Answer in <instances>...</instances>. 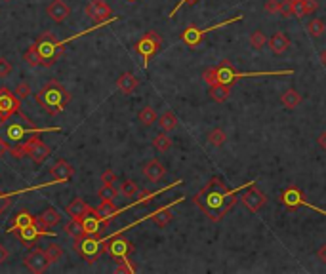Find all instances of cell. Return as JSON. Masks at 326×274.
<instances>
[{
	"label": "cell",
	"mask_w": 326,
	"mask_h": 274,
	"mask_svg": "<svg viewBox=\"0 0 326 274\" xmlns=\"http://www.w3.org/2000/svg\"><path fill=\"white\" fill-rule=\"evenodd\" d=\"M256 181H250V183H244V185H240L237 189L229 190L219 177H212L193 196V202H195L196 208H200V210L204 211V215H206L210 221L217 223L221 221L229 211L235 208V204L240 200V196H237L240 190L248 189Z\"/></svg>",
	"instance_id": "6da1fadb"
},
{
	"label": "cell",
	"mask_w": 326,
	"mask_h": 274,
	"mask_svg": "<svg viewBox=\"0 0 326 274\" xmlns=\"http://www.w3.org/2000/svg\"><path fill=\"white\" fill-rule=\"evenodd\" d=\"M34 99L48 115H57L71 103V94L67 92L63 84H59L57 80H52L34 94Z\"/></svg>",
	"instance_id": "7a4b0ae2"
},
{
	"label": "cell",
	"mask_w": 326,
	"mask_h": 274,
	"mask_svg": "<svg viewBox=\"0 0 326 274\" xmlns=\"http://www.w3.org/2000/svg\"><path fill=\"white\" fill-rule=\"evenodd\" d=\"M75 250L84 261L94 265L99 259L101 253L107 252V238H103L101 234L84 232V234H80V236L75 238Z\"/></svg>",
	"instance_id": "3957f363"
},
{
	"label": "cell",
	"mask_w": 326,
	"mask_h": 274,
	"mask_svg": "<svg viewBox=\"0 0 326 274\" xmlns=\"http://www.w3.org/2000/svg\"><path fill=\"white\" fill-rule=\"evenodd\" d=\"M71 40H73V38H69V40H57L52 32H42V34L36 38V46H38V52H40L44 67H52V65L63 55L65 46L71 42Z\"/></svg>",
	"instance_id": "277c9868"
},
{
	"label": "cell",
	"mask_w": 326,
	"mask_h": 274,
	"mask_svg": "<svg viewBox=\"0 0 326 274\" xmlns=\"http://www.w3.org/2000/svg\"><path fill=\"white\" fill-rule=\"evenodd\" d=\"M294 74V71H256V73H239L229 59H223L221 63L217 65V78H219V82H223V84H229L233 86L235 80H239V78H252V76H290Z\"/></svg>",
	"instance_id": "5b68a950"
},
{
	"label": "cell",
	"mask_w": 326,
	"mask_h": 274,
	"mask_svg": "<svg viewBox=\"0 0 326 274\" xmlns=\"http://www.w3.org/2000/svg\"><path fill=\"white\" fill-rule=\"evenodd\" d=\"M161 48H163V36L157 31H147L142 38L138 40V44H136V52L142 55L143 67H145V69L149 67L151 57L159 52Z\"/></svg>",
	"instance_id": "8992f818"
},
{
	"label": "cell",
	"mask_w": 326,
	"mask_h": 274,
	"mask_svg": "<svg viewBox=\"0 0 326 274\" xmlns=\"http://www.w3.org/2000/svg\"><path fill=\"white\" fill-rule=\"evenodd\" d=\"M86 15L96 23V25H107V23L115 21L117 17H113V11L109 8V4L105 0H90L86 4Z\"/></svg>",
	"instance_id": "52a82bcc"
},
{
	"label": "cell",
	"mask_w": 326,
	"mask_h": 274,
	"mask_svg": "<svg viewBox=\"0 0 326 274\" xmlns=\"http://www.w3.org/2000/svg\"><path fill=\"white\" fill-rule=\"evenodd\" d=\"M19 101H21V99L15 94H11L8 88H2V90H0V124H4V122H6L11 115H15V113L25 116L21 113Z\"/></svg>",
	"instance_id": "ba28073f"
},
{
	"label": "cell",
	"mask_w": 326,
	"mask_h": 274,
	"mask_svg": "<svg viewBox=\"0 0 326 274\" xmlns=\"http://www.w3.org/2000/svg\"><path fill=\"white\" fill-rule=\"evenodd\" d=\"M281 202H283L288 210H296V208L304 206V208H309V210H313V211H319L321 215H326L325 210H321V208H317V206H313V204H309V202L305 200V196L302 194V190L296 189V187H288V189H284L283 194H281Z\"/></svg>",
	"instance_id": "9c48e42d"
},
{
	"label": "cell",
	"mask_w": 326,
	"mask_h": 274,
	"mask_svg": "<svg viewBox=\"0 0 326 274\" xmlns=\"http://www.w3.org/2000/svg\"><path fill=\"white\" fill-rule=\"evenodd\" d=\"M256 185V183H254ZM254 185H250L248 189L244 190L242 194H240V202H242V206L246 208L248 211H252V213H258V211L267 204V196L261 192L258 187H254Z\"/></svg>",
	"instance_id": "30bf717a"
},
{
	"label": "cell",
	"mask_w": 326,
	"mask_h": 274,
	"mask_svg": "<svg viewBox=\"0 0 326 274\" xmlns=\"http://www.w3.org/2000/svg\"><path fill=\"white\" fill-rule=\"evenodd\" d=\"M25 147H27V156L33 160L34 164H42L50 156V147L36 134H33V136L27 139Z\"/></svg>",
	"instance_id": "8fae6325"
},
{
	"label": "cell",
	"mask_w": 326,
	"mask_h": 274,
	"mask_svg": "<svg viewBox=\"0 0 326 274\" xmlns=\"http://www.w3.org/2000/svg\"><path fill=\"white\" fill-rule=\"evenodd\" d=\"M23 265L31 271V273H44L46 269H48V257H46V253L40 250V248H33L31 252H27L23 255Z\"/></svg>",
	"instance_id": "7c38bea8"
},
{
	"label": "cell",
	"mask_w": 326,
	"mask_h": 274,
	"mask_svg": "<svg viewBox=\"0 0 326 274\" xmlns=\"http://www.w3.org/2000/svg\"><path fill=\"white\" fill-rule=\"evenodd\" d=\"M40 132H61L59 128H25L21 126V124H11V126H8V130H6V137L10 139V141H13V143H21L23 139L27 136H31V134H40Z\"/></svg>",
	"instance_id": "4fadbf2b"
},
{
	"label": "cell",
	"mask_w": 326,
	"mask_h": 274,
	"mask_svg": "<svg viewBox=\"0 0 326 274\" xmlns=\"http://www.w3.org/2000/svg\"><path fill=\"white\" fill-rule=\"evenodd\" d=\"M132 250H134L132 244L128 242L126 238H120L119 234L107 238V253H111L115 259H124V257H128Z\"/></svg>",
	"instance_id": "5bb4252c"
},
{
	"label": "cell",
	"mask_w": 326,
	"mask_h": 274,
	"mask_svg": "<svg viewBox=\"0 0 326 274\" xmlns=\"http://www.w3.org/2000/svg\"><path fill=\"white\" fill-rule=\"evenodd\" d=\"M50 175H52L54 183H65L75 177V168L67 160H57L50 169Z\"/></svg>",
	"instance_id": "9a60e30c"
},
{
	"label": "cell",
	"mask_w": 326,
	"mask_h": 274,
	"mask_svg": "<svg viewBox=\"0 0 326 274\" xmlns=\"http://www.w3.org/2000/svg\"><path fill=\"white\" fill-rule=\"evenodd\" d=\"M183 198H177V200H174L172 204H168V206H164V208H161V210L153 211L151 215H147L145 219H149V221H153L159 229H164V227H168L170 223H172V219H174V213H172V206L174 204H177V202H181Z\"/></svg>",
	"instance_id": "2e32d148"
},
{
	"label": "cell",
	"mask_w": 326,
	"mask_h": 274,
	"mask_svg": "<svg viewBox=\"0 0 326 274\" xmlns=\"http://www.w3.org/2000/svg\"><path fill=\"white\" fill-rule=\"evenodd\" d=\"M46 13L54 23H63L71 15V8L67 6L65 0H52L46 8Z\"/></svg>",
	"instance_id": "e0dca14e"
},
{
	"label": "cell",
	"mask_w": 326,
	"mask_h": 274,
	"mask_svg": "<svg viewBox=\"0 0 326 274\" xmlns=\"http://www.w3.org/2000/svg\"><path fill=\"white\" fill-rule=\"evenodd\" d=\"M143 173H145V177L149 181L159 183V181H163L166 177V168H164V164L161 160L153 158L143 166Z\"/></svg>",
	"instance_id": "ac0fdd59"
},
{
	"label": "cell",
	"mask_w": 326,
	"mask_h": 274,
	"mask_svg": "<svg viewBox=\"0 0 326 274\" xmlns=\"http://www.w3.org/2000/svg\"><path fill=\"white\" fill-rule=\"evenodd\" d=\"M126 210H128V206H126V208H122V210H119V208L115 206V200H101L98 208H94L96 215H98L101 221H105V223L111 221L115 215H119L120 211H126Z\"/></svg>",
	"instance_id": "d6986e66"
},
{
	"label": "cell",
	"mask_w": 326,
	"mask_h": 274,
	"mask_svg": "<svg viewBox=\"0 0 326 274\" xmlns=\"http://www.w3.org/2000/svg\"><path fill=\"white\" fill-rule=\"evenodd\" d=\"M36 225V217H33L29 211H19L13 215V219L10 221V232H17L23 231V229H29V227H34Z\"/></svg>",
	"instance_id": "ffe728a7"
},
{
	"label": "cell",
	"mask_w": 326,
	"mask_h": 274,
	"mask_svg": "<svg viewBox=\"0 0 326 274\" xmlns=\"http://www.w3.org/2000/svg\"><path fill=\"white\" fill-rule=\"evenodd\" d=\"M92 210H94V208H92V206H88L82 198H73V200L67 204L65 213L71 217V219H82V217L88 215Z\"/></svg>",
	"instance_id": "44dd1931"
},
{
	"label": "cell",
	"mask_w": 326,
	"mask_h": 274,
	"mask_svg": "<svg viewBox=\"0 0 326 274\" xmlns=\"http://www.w3.org/2000/svg\"><path fill=\"white\" fill-rule=\"evenodd\" d=\"M80 221H82V225H84V232H90V234H101V231H103L105 225H107L105 221L99 219L94 210L90 211L88 215H84Z\"/></svg>",
	"instance_id": "7402d4cb"
},
{
	"label": "cell",
	"mask_w": 326,
	"mask_h": 274,
	"mask_svg": "<svg viewBox=\"0 0 326 274\" xmlns=\"http://www.w3.org/2000/svg\"><path fill=\"white\" fill-rule=\"evenodd\" d=\"M269 48H271V52L275 53V55H283V53L290 48V40H288V36H286L283 31H277L271 38H269Z\"/></svg>",
	"instance_id": "603a6c76"
},
{
	"label": "cell",
	"mask_w": 326,
	"mask_h": 274,
	"mask_svg": "<svg viewBox=\"0 0 326 274\" xmlns=\"http://www.w3.org/2000/svg\"><path fill=\"white\" fill-rule=\"evenodd\" d=\"M117 88H119L120 94H124V95L134 94V90L138 88V78L132 73H122L119 78H117Z\"/></svg>",
	"instance_id": "cb8c5ba5"
},
{
	"label": "cell",
	"mask_w": 326,
	"mask_h": 274,
	"mask_svg": "<svg viewBox=\"0 0 326 274\" xmlns=\"http://www.w3.org/2000/svg\"><path fill=\"white\" fill-rule=\"evenodd\" d=\"M36 221L42 223V225H46L50 229V227H55V225L61 223V213H59V210H55V208H46L44 211H40V215L36 217Z\"/></svg>",
	"instance_id": "d4e9b609"
},
{
	"label": "cell",
	"mask_w": 326,
	"mask_h": 274,
	"mask_svg": "<svg viewBox=\"0 0 326 274\" xmlns=\"http://www.w3.org/2000/svg\"><path fill=\"white\" fill-rule=\"evenodd\" d=\"M210 97H212V101H216V103H223V101H227L229 95H231V86L229 84H223V82H217V84L210 86Z\"/></svg>",
	"instance_id": "484cf974"
},
{
	"label": "cell",
	"mask_w": 326,
	"mask_h": 274,
	"mask_svg": "<svg viewBox=\"0 0 326 274\" xmlns=\"http://www.w3.org/2000/svg\"><path fill=\"white\" fill-rule=\"evenodd\" d=\"M302 101H304V97L302 94L298 92V90H286L283 95H281V103H283L286 109H298V107L302 105Z\"/></svg>",
	"instance_id": "4316f807"
},
{
	"label": "cell",
	"mask_w": 326,
	"mask_h": 274,
	"mask_svg": "<svg viewBox=\"0 0 326 274\" xmlns=\"http://www.w3.org/2000/svg\"><path fill=\"white\" fill-rule=\"evenodd\" d=\"M177 124H179V120H177L175 113H172V111H166V113L159 116V126H161L163 132H174Z\"/></svg>",
	"instance_id": "83f0119b"
},
{
	"label": "cell",
	"mask_w": 326,
	"mask_h": 274,
	"mask_svg": "<svg viewBox=\"0 0 326 274\" xmlns=\"http://www.w3.org/2000/svg\"><path fill=\"white\" fill-rule=\"evenodd\" d=\"M23 61L29 65V67H40L42 65V57H40V52H38V46L36 42L31 44L29 48H27V52L23 53Z\"/></svg>",
	"instance_id": "f1b7e54d"
},
{
	"label": "cell",
	"mask_w": 326,
	"mask_h": 274,
	"mask_svg": "<svg viewBox=\"0 0 326 274\" xmlns=\"http://www.w3.org/2000/svg\"><path fill=\"white\" fill-rule=\"evenodd\" d=\"M153 147L157 148L159 152H166L172 148V137L168 136V132H163V134H157L153 137Z\"/></svg>",
	"instance_id": "f546056e"
},
{
	"label": "cell",
	"mask_w": 326,
	"mask_h": 274,
	"mask_svg": "<svg viewBox=\"0 0 326 274\" xmlns=\"http://www.w3.org/2000/svg\"><path fill=\"white\" fill-rule=\"evenodd\" d=\"M138 120H140V124L142 126H145V128H149V126H153L159 118H157V113H155V109L153 107H143L142 111H140V115H138Z\"/></svg>",
	"instance_id": "4dcf8cb0"
},
{
	"label": "cell",
	"mask_w": 326,
	"mask_h": 274,
	"mask_svg": "<svg viewBox=\"0 0 326 274\" xmlns=\"http://www.w3.org/2000/svg\"><path fill=\"white\" fill-rule=\"evenodd\" d=\"M44 253H46V257H48L50 265H52V263H59V261L63 259V255H65L63 248H61L59 244H48V248L44 250Z\"/></svg>",
	"instance_id": "1f68e13d"
},
{
	"label": "cell",
	"mask_w": 326,
	"mask_h": 274,
	"mask_svg": "<svg viewBox=\"0 0 326 274\" xmlns=\"http://www.w3.org/2000/svg\"><path fill=\"white\" fill-rule=\"evenodd\" d=\"M17 234H19L21 242H25V244H34L38 236H44V232L40 231L36 225H34V227H29V229H23V231H19Z\"/></svg>",
	"instance_id": "d6a6232c"
},
{
	"label": "cell",
	"mask_w": 326,
	"mask_h": 274,
	"mask_svg": "<svg viewBox=\"0 0 326 274\" xmlns=\"http://www.w3.org/2000/svg\"><path fill=\"white\" fill-rule=\"evenodd\" d=\"M120 194L122 196H126V198H136L138 196V192H140V187H138V183L132 179H124L120 183Z\"/></svg>",
	"instance_id": "836d02e7"
},
{
	"label": "cell",
	"mask_w": 326,
	"mask_h": 274,
	"mask_svg": "<svg viewBox=\"0 0 326 274\" xmlns=\"http://www.w3.org/2000/svg\"><path fill=\"white\" fill-rule=\"evenodd\" d=\"M120 190L115 187V185H107V183H103L98 190V198L99 200H117V196H119Z\"/></svg>",
	"instance_id": "e575fe53"
},
{
	"label": "cell",
	"mask_w": 326,
	"mask_h": 274,
	"mask_svg": "<svg viewBox=\"0 0 326 274\" xmlns=\"http://www.w3.org/2000/svg\"><path fill=\"white\" fill-rule=\"evenodd\" d=\"M208 143L210 145H214V147H221L225 141H227V136H225V132L221 130V128H214L210 134H208Z\"/></svg>",
	"instance_id": "d590c367"
},
{
	"label": "cell",
	"mask_w": 326,
	"mask_h": 274,
	"mask_svg": "<svg viewBox=\"0 0 326 274\" xmlns=\"http://www.w3.org/2000/svg\"><path fill=\"white\" fill-rule=\"evenodd\" d=\"M326 31V25L323 19H319V17H315V19H311L309 21V25H307V32L313 36V38H319V36H323Z\"/></svg>",
	"instance_id": "8d00e7d4"
},
{
	"label": "cell",
	"mask_w": 326,
	"mask_h": 274,
	"mask_svg": "<svg viewBox=\"0 0 326 274\" xmlns=\"http://www.w3.org/2000/svg\"><path fill=\"white\" fill-rule=\"evenodd\" d=\"M265 44H269V38L265 36V32L261 29H258V31H254L250 34V46L254 50H263Z\"/></svg>",
	"instance_id": "74e56055"
},
{
	"label": "cell",
	"mask_w": 326,
	"mask_h": 274,
	"mask_svg": "<svg viewBox=\"0 0 326 274\" xmlns=\"http://www.w3.org/2000/svg\"><path fill=\"white\" fill-rule=\"evenodd\" d=\"M65 234L67 236H73V238H76V236H80V234H84V225H82V221L80 219H71V221L65 225Z\"/></svg>",
	"instance_id": "f35d334b"
},
{
	"label": "cell",
	"mask_w": 326,
	"mask_h": 274,
	"mask_svg": "<svg viewBox=\"0 0 326 274\" xmlns=\"http://www.w3.org/2000/svg\"><path fill=\"white\" fill-rule=\"evenodd\" d=\"M115 273L117 274H134L136 273V267L124 257V259H119V265L115 267Z\"/></svg>",
	"instance_id": "ab89813d"
},
{
	"label": "cell",
	"mask_w": 326,
	"mask_h": 274,
	"mask_svg": "<svg viewBox=\"0 0 326 274\" xmlns=\"http://www.w3.org/2000/svg\"><path fill=\"white\" fill-rule=\"evenodd\" d=\"M202 80H204L208 86H214L219 82V78H217V65L216 67H208L206 71L202 73Z\"/></svg>",
	"instance_id": "60d3db41"
},
{
	"label": "cell",
	"mask_w": 326,
	"mask_h": 274,
	"mask_svg": "<svg viewBox=\"0 0 326 274\" xmlns=\"http://www.w3.org/2000/svg\"><path fill=\"white\" fill-rule=\"evenodd\" d=\"M281 15L284 19L294 17V2L292 0H281Z\"/></svg>",
	"instance_id": "b9f144b4"
},
{
	"label": "cell",
	"mask_w": 326,
	"mask_h": 274,
	"mask_svg": "<svg viewBox=\"0 0 326 274\" xmlns=\"http://www.w3.org/2000/svg\"><path fill=\"white\" fill-rule=\"evenodd\" d=\"M13 94L17 95L19 99H29V95H31V86L27 84V82H19V84L15 86V92Z\"/></svg>",
	"instance_id": "7bdbcfd3"
},
{
	"label": "cell",
	"mask_w": 326,
	"mask_h": 274,
	"mask_svg": "<svg viewBox=\"0 0 326 274\" xmlns=\"http://www.w3.org/2000/svg\"><path fill=\"white\" fill-rule=\"evenodd\" d=\"M117 181H119V175H117V171H115V169H105V171L101 173V183H107V185H117Z\"/></svg>",
	"instance_id": "ee69618b"
},
{
	"label": "cell",
	"mask_w": 326,
	"mask_h": 274,
	"mask_svg": "<svg viewBox=\"0 0 326 274\" xmlns=\"http://www.w3.org/2000/svg\"><path fill=\"white\" fill-rule=\"evenodd\" d=\"M11 71H13V67L11 63L6 59V57H0V78H6V76H10Z\"/></svg>",
	"instance_id": "f6af8a7d"
},
{
	"label": "cell",
	"mask_w": 326,
	"mask_h": 274,
	"mask_svg": "<svg viewBox=\"0 0 326 274\" xmlns=\"http://www.w3.org/2000/svg\"><path fill=\"white\" fill-rule=\"evenodd\" d=\"M307 15V10H305V2L304 0H300V2H294V17H298V19H302Z\"/></svg>",
	"instance_id": "bcb514c9"
},
{
	"label": "cell",
	"mask_w": 326,
	"mask_h": 274,
	"mask_svg": "<svg viewBox=\"0 0 326 274\" xmlns=\"http://www.w3.org/2000/svg\"><path fill=\"white\" fill-rule=\"evenodd\" d=\"M265 11L267 13H281V0H267L265 2Z\"/></svg>",
	"instance_id": "7dc6e473"
},
{
	"label": "cell",
	"mask_w": 326,
	"mask_h": 274,
	"mask_svg": "<svg viewBox=\"0 0 326 274\" xmlns=\"http://www.w3.org/2000/svg\"><path fill=\"white\" fill-rule=\"evenodd\" d=\"M10 154L13 158H23V156H27V147H25V143L17 145V147H11Z\"/></svg>",
	"instance_id": "c3c4849f"
},
{
	"label": "cell",
	"mask_w": 326,
	"mask_h": 274,
	"mask_svg": "<svg viewBox=\"0 0 326 274\" xmlns=\"http://www.w3.org/2000/svg\"><path fill=\"white\" fill-rule=\"evenodd\" d=\"M196 2H198V0H179V2L175 4V8H174V10H172V11H170V13H168V17L172 19V17H174L175 13H177V10H179L181 6H185V4H196Z\"/></svg>",
	"instance_id": "681fc988"
},
{
	"label": "cell",
	"mask_w": 326,
	"mask_h": 274,
	"mask_svg": "<svg viewBox=\"0 0 326 274\" xmlns=\"http://www.w3.org/2000/svg\"><path fill=\"white\" fill-rule=\"evenodd\" d=\"M10 204H11V194H2L0 196V213L6 210Z\"/></svg>",
	"instance_id": "f907efd6"
},
{
	"label": "cell",
	"mask_w": 326,
	"mask_h": 274,
	"mask_svg": "<svg viewBox=\"0 0 326 274\" xmlns=\"http://www.w3.org/2000/svg\"><path fill=\"white\" fill-rule=\"evenodd\" d=\"M305 2V10H307V13H315L317 8H319V2L317 0H304Z\"/></svg>",
	"instance_id": "816d5d0a"
},
{
	"label": "cell",
	"mask_w": 326,
	"mask_h": 274,
	"mask_svg": "<svg viewBox=\"0 0 326 274\" xmlns=\"http://www.w3.org/2000/svg\"><path fill=\"white\" fill-rule=\"evenodd\" d=\"M10 150H11V147L4 141V139H2V137H0V158H4L6 154H10Z\"/></svg>",
	"instance_id": "f5cc1de1"
},
{
	"label": "cell",
	"mask_w": 326,
	"mask_h": 274,
	"mask_svg": "<svg viewBox=\"0 0 326 274\" xmlns=\"http://www.w3.org/2000/svg\"><path fill=\"white\" fill-rule=\"evenodd\" d=\"M317 257H319V261H323L326 265V244H323L319 250H317Z\"/></svg>",
	"instance_id": "db71d44e"
},
{
	"label": "cell",
	"mask_w": 326,
	"mask_h": 274,
	"mask_svg": "<svg viewBox=\"0 0 326 274\" xmlns=\"http://www.w3.org/2000/svg\"><path fill=\"white\" fill-rule=\"evenodd\" d=\"M317 143H319V147L323 148V150H326V132H323V134L319 136V139H317Z\"/></svg>",
	"instance_id": "11a10c76"
},
{
	"label": "cell",
	"mask_w": 326,
	"mask_h": 274,
	"mask_svg": "<svg viewBox=\"0 0 326 274\" xmlns=\"http://www.w3.org/2000/svg\"><path fill=\"white\" fill-rule=\"evenodd\" d=\"M6 259H8V250H6V248H4L2 244H0V265L4 263Z\"/></svg>",
	"instance_id": "9f6ffc18"
},
{
	"label": "cell",
	"mask_w": 326,
	"mask_h": 274,
	"mask_svg": "<svg viewBox=\"0 0 326 274\" xmlns=\"http://www.w3.org/2000/svg\"><path fill=\"white\" fill-rule=\"evenodd\" d=\"M321 63L326 67V50H325V52H321Z\"/></svg>",
	"instance_id": "6f0895ef"
},
{
	"label": "cell",
	"mask_w": 326,
	"mask_h": 274,
	"mask_svg": "<svg viewBox=\"0 0 326 274\" xmlns=\"http://www.w3.org/2000/svg\"><path fill=\"white\" fill-rule=\"evenodd\" d=\"M292 2H300V0H292Z\"/></svg>",
	"instance_id": "680465c9"
},
{
	"label": "cell",
	"mask_w": 326,
	"mask_h": 274,
	"mask_svg": "<svg viewBox=\"0 0 326 274\" xmlns=\"http://www.w3.org/2000/svg\"><path fill=\"white\" fill-rule=\"evenodd\" d=\"M128 2H136V0H128Z\"/></svg>",
	"instance_id": "91938a15"
},
{
	"label": "cell",
	"mask_w": 326,
	"mask_h": 274,
	"mask_svg": "<svg viewBox=\"0 0 326 274\" xmlns=\"http://www.w3.org/2000/svg\"><path fill=\"white\" fill-rule=\"evenodd\" d=\"M6 2H11V0H6Z\"/></svg>",
	"instance_id": "94428289"
}]
</instances>
